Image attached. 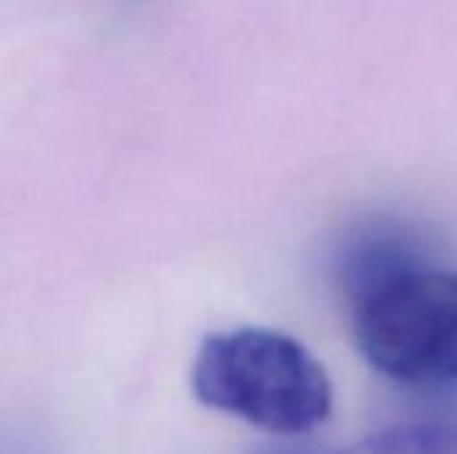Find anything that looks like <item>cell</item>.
<instances>
[{
  "label": "cell",
  "mask_w": 457,
  "mask_h": 454,
  "mask_svg": "<svg viewBox=\"0 0 457 454\" xmlns=\"http://www.w3.org/2000/svg\"><path fill=\"white\" fill-rule=\"evenodd\" d=\"M335 454H457V428L402 425L367 436Z\"/></svg>",
  "instance_id": "cell-3"
},
{
  "label": "cell",
  "mask_w": 457,
  "mask_h": 454,
  "mask_svg": "<svg viewBox=\"0 0 457 454\" xmlns=\"http://www.w3.org/2000/svg\"><path fill=\"white\" fill-rule=\"evenodd\" d=\"M190 388L198 404L284 439L308 436L332 415V383L321 361L276 329L209 334L193 359Z\"/></svg>",
  "instance_id": "cell-2"
},
{
  "label": "cell",
  "mask_w": 457,
  "mask_h": 454,
  "mask_svg": "<svg viewBox=\"0 0 457 454\" xmlns=\"http://www.w3.org/2000/svg\"><path fill=\"white\" fill-rule=\"evenodd\" d=\"M351 326L364 361L410 388L457 383V270L402 249H367L353 262Z\"/></svg>",
  "instance_id": "cell-1"
},
{
  "label": "cell",
  "mask_w": 457,
  "mask_h": 454,
  "mask_svg": "<svg viewBox=\"0 0 457 454\" xmlns=\"http://www.w3.org/2000/svg\"><path fill=\"white\" fill-rule=\"evenodd\" d=\"M257 454H316L313 450H303V447H270Z\"/></svg>",
  "instance_id": "cell-4"
}]
</instances>
